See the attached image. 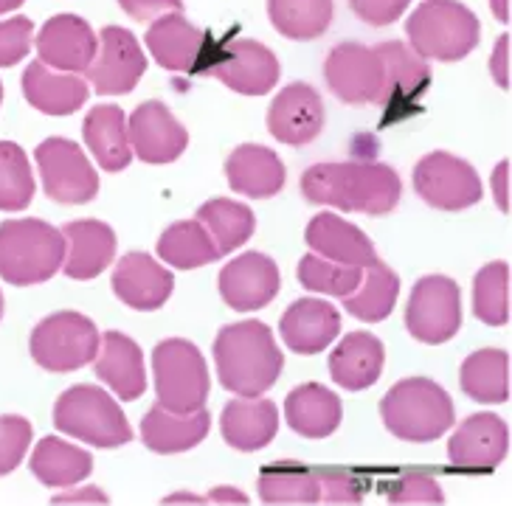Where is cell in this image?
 <instances>
[{"mask_svg":"<svg viewBox=\"0 0 512 506\" xmlns=\"http://www.w3.org/2000/svg\"><path fill=\"white\" fill-rule=\"evenodd\" d=\"M302 192L310 203L361 214H389L400 203L403 183L386 164H316L304 172Z\"/></svg>","mask_w":512,"mask_h":506,"instance_id":"obj_1","label":"cell"},{"mask_svg":"<svg viewBox=\"0 0 512 506\" xmlns=\"http://www.w3.org/2000/svg\"><path fill=\"white\" fill-rule=\"evenodd\" d=\"M214 363L223 388L240 397H262L276 386L285 369V355L262 321H240L220 329L214 341Z\"/></svg>","mask_w":512,"mask_h":506,"instance_id":"obj_2","label":"cell"},{"mask_svg":"<svg viewBox=\"0 0 512 506\" xmlns=\"http://www.w3.org/2000/svg\"><path fill=\"white\" fill-rule=\"evenodd\" d=\"M383 425L403 442L425 445L451 431L453 402L448 391L428 377H408L380 400Z\"/></svg>","mask_w":512,"mask_h":506,"instance_id":"obj_3","label":"cell"},{"mask_svg":"<svg viewBox=\"0 0 512 506\" xmlns=\"http://www.w3.org/2000/svg\"><path fill=\"white\" fill-rule=\"evenodd\" d=\"M65 259L60 228L43 220H6L0 223V279L15 287L48 282Z\"/></svg>","mask_w":512,"mask_h":506,"instance_id":"obj_4","label":"cell"},{"mask_svg":"<svg viewBox=\"0 0 512 506\" xmlns=\"http://www.w3.org/2000/svg\"><path fill=\"white\" fill-rule=\"evenodd\" d=\"M406 34L411 48L422 60L456 62L479 45V17L456 0H425L408 17Z\"/></svg>","mask_w":512,"mask_h":506,"instance_id":"obj_5","label":"cell"},{"mask_svg":"<svg viewBox=\"0 0 512 506\" xmlns=\"http://www.w3.org/2000/svg\"><path fill=\"white\" fill-rule=\"evenodd\" d=\"M54 425L93 447H121L133 439L119 402L96 386L68 388L54 405Z\"/></svg>","mask_w":512,"mask_h":506,"instance_id":"obj_6","label":"cell"},{"mask_svg":"<svg viewBox=\"0 0 512 506\" xmlns=\"http://www.w3.org/2000/svg\"><path fill=\"white\" fill-rule=\"evenodd\" d=\"M152 372L158 405L169 411H200L209 400V366L195 343L181 338L158 343L152 352Z\"/></svg>","mask_w":512,"mask_h":506,"instance_id":"obj_7","label":"cell"},{"mask_svg":"<svg viewBox=\"0 0 512 506\" xmlns=\"http://www.w3.org/2000/svg\"><path fill=\"white\" fill-rule=\"evenodd\" d=\"M99 329L79 313H54L31 332V358L46 372H74L99 355Z\"/></svg>","mask_w":512,"mask_h":506,"instance_id":"obj_8","label":"cell"},{"mask_svg":"<svg viewBox=\"0 0 512 506\" xmlns=\"http://www.w3.org/2000/svg\"><path fill=\"white\" fill-rule=\"evenodd\" d=\"M406 327L417 341L431 346L451 341L462 327L459 284L448 276H422L408 298Z\"/></svg>","mask_w":512,"mask_h":506,"instance_id":"obj_9","label":"cell"},{"mask_svg":"<svg viewBox=\"0 0 512 506\" xmlns=\"http://www.w3.org/2000/svg\"><path fill=\"white\" fill-rule=\"evenodd\" d=\"M414 189L428 206L442 211H462L482 200V180L476 169L453 158L451 152H431L414 169Z\"/></svg>","mask_w":512,"mask_h":506,"instance_id":"obj_10","label":"cell"},{"mask_svg":"<svg viewBox=\"0 0 512 506\" xmlns=\"http://www.w3.org/2000/svg\"><path fill=\"white\" fill-rule=\"evenodd\" d=\"M43 189L57 203H88L99 194V175L93 172L85 152L68 138H48L37 152Z\"/></svg>","mask_w":512,"mask_h":506,"instance_id":"obj_11","label":"cell"},{"mask_svg":"<svg viewBox=\"0 0 512 506\" xmlns=\"http://www.w3.org/2000/svg\"><path fill=\"white\" fill-rule=\"evenodd\" d=\"M324 76L332 93L347 105H383V62L375 48L341 43L330 51Z\"/></svg>","mask_w":512,"mask_h":506,"instance_id":"obj_12","label":"cell"},{"mask_svg":"<svg viewBox=\"0 0 512 506\" xmlns=\"http://www.w3.org/2000/svg\"><path fill=\"white\" fill-rule=\"evenodd\" d=\"M147 71V57L133 37V31L121 26H107L99 34L96 57L88 65V85L102 96H121L136 88L138 79Z\"/></svg>","mask_w":512,"mask_h":506,"instance_id":"obj_13","label":"cell"},{"mask_svg":"<svg viewBox=\"0 0 512 506\" xmlns=\"http://www.w3.org/2000/svg\"><path fill=\"white\" fill-rule=\"evenodd\" d=\"M203 74L220 79L226 88L245 96H265L276 88L282 68L271 48L256 40H234L203 68Z\"/></svg>","mask_w":512,"mask_h":506,"instance_id":"obj_14","label":"cell"},{"mask_svg":"<svg viewBox=\"0 0 512 506\" xmlns=\"http://www.w3.org/2000/svg\"><path fill=\"white\" fill-rule=\"evenodd\" d=\"M133 155L147 164H172L189 147V133L164 102H144L127 121Z\"/></svg>","mask_w":512,"mask_h":506,"instance_id":"obj_15","label":"cell"},{"mask_svg":"<svg viewBox=\"0 0 512 506\" xmlns=\"http://www.w3.org/2000/svg\"><path fill=\"white\" fill-rule=\"evenodd\" d=\"M279 268L265 253H242L220 273V296L231 310L251 313L268 307L279 293Z\"/></svg>","mask_w":512,"mask_h":506,"instance_id":"obj_16","label":"cell"},{"mask_svg":"<svg viewBox=\"0 0 512 506\" xmlns=\"http://www.w3.org/2000/svg\"><path fill=\"white\" fill-rule=\"evenodd\" d=\"M510 450L507 422L496 414H476L451 436L448 456L467 473H493Z\"/></svg>","mask_w":512,"mask_h":506,"instance_id":"obj_17","label":"cell"},{"mask_svg":"<svg viewBox=\"0 0 512 506\" xmlns=\"http://www.w3.org/2000/svg\"><path fill=\"white\" fill-rule=\"evenodd\" d=\"M99 40L93 29L76 15H57L37 34V54L54 71L85 74L96 57Z\"/></svg>","mask_w":512,"mask_h":506,"instance_id":"obj_18","label":"cell"},{"mask_svg":"<svg viewBox=\"0 0 512 506\" xmlns=\"http://www.w3.org/2000/svg\"><path fill=\"white\" fill-rule=\"evenodd\" d=\"M268 130L276 141L290 147H304L316 141L324 130V102L318 90L304 82L287 85L268 110Z\"/></svg>","mask_w":512,"mask_h":506,"instance_id":"obj_19","label":"cell"},{"mask_svg":"<svg viewBox=\"0 0 512 506\" xmlns=\"http://www.w3.org/2000/svg\"><path fill=\"white\" fill-rule=\"evenodd\" d=\"M65 237V259L62 270L68 279L88 282L105 273L116 256V234L107 223L99 220H74L62 228Z\"/></svg>","mask_w":512,"mask_h":506,"instance_id":"obj_20","label":"cell"},{"mask_svg":"<svg viewBox=\"0 0 512 506\" xmlns=\"http://www.w3.org/2000/svg\"><path fill=\"white\" fill-rule=\"evenodd\" d=\"M172 287H175L172 273L147 253H127L113 270V293L127 307L141 313L164 307L166 298L172 296Z\"/></svg>","mask_w":512,"mask_h":506,"instance_id":"obj_21","label":"cell"},{"mask_svg":"<svg viewBox=\"0 0 512 506\" xmlns=\"http://www.w3.org/2000/svg\"><path fill=\"white\" fill-rule=\"evenodd\" d=\"M279 332L299 355H318L341 332V313L321 298H299L282 315Z\"/></svg>","mask_w":512,"mask_h":506,"instance_id":"obj_22","label":"cell"},{"mask_svg":"<svg viewBox=\"0 0 512 506\" xmlns=\"http://www.w3.org/2000/svg\"><path fill=\"white\" fill-rule=\"evenodd\" d=\"M147 45H150L155 62L166 71L189 74L197 71V62L206 48V34L192 26L181 12H166L147 31Z\"/></svg>","mask_w":512,"mask_h":506,"instance_id":"obj_23","label":"cell"},{"mask_svg":"<svg viewBox=\"0 0 512 506\" xmlns=\"http://www.w3.org/2000/svg\"><path fill=\"white\" fill-rule=\"evenodd\" d=\"M307 245L313 253L341 262V265H355V268H369L377 262V251L372 239L363 234L358 225L347 223L335 214H318L307 225Z\"/></svg>","mask_w":512,"mask_h":506,"instance_id":"obj_24","label":"cell"},{"mask_svg":"<svg viewBox=\"0 0 512 506\" xmlns=\"http://www.w3.org/2000/svg\"><path fill=\"white\" fill-rule=\"evenodd\" d=\"M23 96L48 116H71L88 102V82L76 74L54 71L46 62H31L23 74Z\"/></svg>","mask_w":512,"mask_h":506,"instance_id":"obj_25","label":"cell"},{"mask_svg":"<svg viewBox=\"0 0 512 506\" xmlns=\"http://www.w3.org/2000/svg\"><path fill=\"white\" fill-rule=\"evenodd\" d=\"M383 62V107H408L428 90L431 74L420 54L403 43L375 45Z\"/></svg>","mask_w":512,"mask_h":506,"instance_id":"obj_26","label":"cell"},{"mask_svg":"<svg viewBox=\"0 0 512 506\" xmlns=\"http://www.w3.org/2000/svg\"><path fill=\"white\" fill-rule=\"evenodd\" d=\"M220 428H223V439L234 450L254 453L273 442L279 431V411L271 400H259V397L231 400L223 408Z\"/></svg>","mask_w":512,"mask_h":506,"instance_id":"obj_27","label":"cell"},{"mask_svg":"<svg viewBox=\"0 0 512 506\" xmlns=\"http://www.w3.org/2000/svg\"><path fill=\"white\" fill-rule=\"evenodd\" d=\"M209 428L211 417L206 408L178 414V411H169L164 405H155L141 422V439L152 453L169 456V453H183V450H192V447L200 445L209 436Z\"/></svg>","mask_w":512,"mask_h":506,"instance_id":"obj_28","label":"cell"},{"mask_svg":"<svg viewBox=\"0 0 512 506\" xmlns=\"http://www.w3.org/2000/svg\"><path fill=\"white\" fill-rule=\"evenodd\" d=\"M228 186L245 197H273L285 186V164L273 149L242 144L226 161Z\"/></svg>","mask_w":512,"mask_h":506,"instance_id":"obj_29","label":"cell"},{"mask_svg":"<svg viewBox=\"0 0 512 506\" xmlns=\"http://www.w3.org/2000/svg\"><path fill=\"white\" fill-rule=\"evenodd\" d=\"M96 377H102L119 394V400H138L147 388L141 346L124 332H105L99 343Z\"/></svg>","mask_w":512,"mask_h":506,"instance_id":"obj_30","label":"cell"},{"mask_svg":"<svg viewBox=\"0 0 512 506\" xmlns=\"http://www.w3.org/2000/svg\"><path fill=\"white\" fill-rule=\"evenodd\" d=\"M386 363V349L372 332H352L330 355L332 380L347 391L375 386Z\"/></svg>","mask_w":512,"mask_h":506,"instance_id":"obj_31","label":"cell"},{"mask_svg":"<svg viewBox=\"0 0 512 506\" xmlns=\"http://www.w3.org/2000/svg\"><path fill=\"white\" fill-rule=\"evenodd\" d=\"M285 417L299 436L324 439V436L338 431L344 408L330 388L318 386V383H304V386L293 388L287 394Z\"/></svg>","mask_w":512,"mask_h":506,"instance_id":"obj_32","label":"cell"},{"mask_svg":"<svg viewBox=\"0 0 512 506\" xmlns=\"http://www.w3.org/2000/svg\"><path fill=\"white\" fill-rule=\"evenodd\" d=\"M85 144L105 172H121L133 161V147L127 135V119L116 105H99L82 124Z\"/></svg>","mask_w":512,"mask_h":506,"instance_id":"obj_33","label":"cell"},{"mask_svg":"<svg viewBox=\"0 0 512 506\" xmlns=\"http://www.w3.org/2000/svg\"><path fill=\"white\" fill-rule=\"evenodd\" d=\"M29 467L37 481L60 490V487H74L82 478L91 476L93 459L91 453L82 447L68 445L57 436H46L40 445L34 447Z\"/></svg>","mask_w":512,"mask_h":506,"instance_id":"obj_34","label":"cell"},{"mask_svg":"<svg viewBox=\"0 0 512 506\" xmlns=\"http://www.w3.org/2000/svg\"><path fill=\"white\" fill-rule=\"evenodd\" d=\"M397 296H400V276L377 259L369 268H363V279L355 287V293L344 296V310L358 321L377 324L392 315Z\"/></svg>","mask_w":512,"mask_h":506,"instance_id":"obj_35","label":"cell"},{"mask_svg":"<svg viewBox=\"0 0 512 506\" xmlns=\"http://www.w3.org/2000/svg\"><path fill=\"white\" fill-rule=\"evenodd\" d=\"M459 383L470 400H510V355L504 349H479L462 363Z\"/></svg>","mask_w":512,"mask_h":506,"instance_id":"obj_36","label":"cell"},{"mask_svg":"<svg viewBox=\"0 0 512 506\" xmlns=\"http://www.w3.org/2000/svg\"><path fill=\"white\" fill-rule=\"evenodd\" d=\"M158 256L166 265H175L181 270H195L203 265L217 262L223 253L217 251L214 239L200 220H183L166 228L158 239Z\"/></svg>","mask_w":512,"mask_h":506,"instance_id":"obj_37","label":"cell"},{"mask_svg":"<svg viewBox=\"0 0 512 506\" xmlns=\"http://www.w3.org/2000/svg\"><path fill=\"white\" fill-rule=\"evenodd\" d=\"M197 220L206 225V231H209L217 251L223 253V256L245 245L256 231L254 211L248 209L245 203L223 200V197L209 200L206 206H200L197 209Z\"/></svg>","mask_w":512,"mask_h":506,"instance_id":"obj_38","label":"cell"},{"mask_svg":"<svg viewBox=\"0 0 512 506\" xmlns=\"http://www.w3.org/2000/svg\"><path fill=\"white\" fill-rule=\"evenodd\" d=\"M259 498L265 504H318L316 470L299 462L268 464L259 473Z\"/></svg>","mask_w":512,"mask_h":506,"instance_id":"obj_39","label":"cell"},{"mask_svg":"<svg viewBox=\"0 0 512 506\" xmlns=\"http://www.w3.org/2000/svg\"><path fill=\"white\" fill-rule=\"evenodd\" d=\"M268 15L287 40H316L330 29L332 0H268Z\"/></svg>","mask_w":512,"mask_h":506,"instance_id":"obj_40","label":"cell"},{"mask_svg":"<svg viewBox=\"0 0 512 506\" xmlns=\"http://www.w3.org/2000/svg\"><path fill=\"white\" fill-rule=\"evenodd\" d=\"M473 313L487 327H504L510 321V265L493 262L476 273Z\"/></svg>","mask_w":512,"mask_h":506,"instance_id":"obj_41","label":"cell"},{"mask_svg":"<svg viewBox=\"0 0 512 506\" xmlns=\"http://www.w3.org/2000/svg\"><path fill=\"white\" fill-rule=\"evenodd\" d=\"M29 155L15 141H0V211H23L34 200Z\"/></svg>","mask_w":512,"mask_h":506,"instance_id":"obj_42","label":"cell"},{"mask_svg":"<svg viewBox=\"0 0 512 506\" xmlns=\"http://www.w3.org/2000/svg\"><path fill=\"white\" fill-rule=\"evenodd\" d=\"M363 268L355 265H341V262H330L318 253H307L299 262V282L313 293H324V296L344 298L355 293V287L361 284Z\"/></svg>","mask_w":512,"mask_h":506,"instance_id":"obj_43","label":"cell"},{"mask_svg":"<svg viewBox=\"0 0 512 506\" xmlns=\"http://www.w3.org/2000/svg\"><path fill=\"white\" fill-rule=\"evenodd\" d=\"M31 422L20 414H3L0 417V476H9L20 467L26 450L31 445Z\"/></svg>","mask_w":512,"mask_h":506,"instance_id":"obj_44","label":"cell"},{"mask_svg":"<svg viewBox=\"0 0 512 506\" xmlns=\"http://www.w3.org/2000/svg\"><path fill=\"white\" fill-rule=\"evenodd\" d=\"M383 495L389 504H442L445 501L437 478L425 476V473L397 476L383 487Z\"/></svg>","mask_w":512,"mask_h":506,"instance_id":"obj_45","label":"cell"},{"mask_svg":"<svg viewBox=\"0 0 512 506\" xmlns=\"http://www.w3.org/2000/svg\"><path fill=\"white\" fill-rule=\"evenodd\" d=\"M318 501L327 504H358L366 495V481L352 470H316Z\"/></svg>","mask_w":512,"mask_h":506,"instance_id":"obj_46","label":"cell"},{"mask_svg":"<svg viewBox=\"0 0 512 506\" xmlns=\"http://www.w3.org/2000/svg\"><path fill=\"white\" fill-rule=\"evenodd\" d=\"M34 43V23L29 17H12L0 23V68H12L29 57Z\"/></svg>","mask_w":512,"mask_h":506,"instance_id":"obj_47","label":"cell"},{"mask_svg":"<svg viewBox=\"0 0 512 506\" xmlns=\"http://www.w3.org/2000/svg\"><path fill=\"white\" fill-rule=\"evenodd\" d=\"M411 0H349L352 12L369 26H389L397 17L406 15Z\"/></svg>","mask_w":512,"mask_h":506,"instance_id":"obj_48","label":"cell"},{"mask_svg":"<svg viewBox=\"0 0 512 506\" xmlns=\"http://www.w3.org/2000/svg\"><path fill=\"white\" fill-rule=\"evenodd\" d=\"M121 9L136 20H152L161 17L166 12H181V0H119Z\"/></svg>","mask_w":512,"mask_h":506,"instance_id":"obj_49","label":"cell"},{"mask_svg":"<svg viewBox=\"0 0 512 506\" xmlns=\"http://www.w3.org/2000/svg\"><path fill=\"white\" fill-rule=\"evenodd\" d=\"M490 71H493L496 85H501L504 90L510 88V34H504V37L496 43L493 62H490Z\"/></svg>","mask_w":512,"mask_h":506,"instance_id":"obj_50","label":"cell"},{"mask_svg":"<svg viewBox=\"0 0 512 506\" xmlns=\"http://www.w3.org/2000/svg\"><path fill=\"white\" fill-rule=\"evenodd\" d=\"M493 192H496L498 209L504 214H510V161H504L496 166V175H493Z\"/></svg>","mask_w":512,"mask_h":506,"instance_id":"obj_51","label":"cell"},{"mask_svg":"<svg viewBox=\"0 0 512 506\" xmlns=\"http://www.w3.org/2000/svg\"><path fill=\"white\" fill-rule=\"evenodd\" d=\"M71 501H99V504H107V495L96 490V487H88L85 492H71V495H57L54 498V504H71Z\"/></svg>","mask_w":512,"mask_h":506,"instance_id":"obj_52","label":"cell"},{"mask_svg":"<svg viewBox=\"0 0 512 506\" xmlns=\"http://www.w3.org/2000/svg\"><path fill=\"white\" fill-rule=\"evenodd\" d=\"M200 501H214V504H248V498L242 495V492L231 490V487H220V490H214L211 495H206V498H200Z\"/></svg>","mask_w":512,"mask_h":506,"instance_id":"obj_53","label":"cell"},{"mask_svg":"<svg viewBox=\"0 0 512 506\" xmlns=\"http://www.w3.org/2000/svg\"><path fill=\"white\" fill-rule=\"evenodd\" d=\"M493 12L501 23H510V0H493Z\"/></svg>","mask_w":512,"mask_h":506,"instance_id":"obj_54","label":"cell"},{"mask_svg":"<svg viewBox=\"0 0 512 506\" xmlns=\"http://www.w3.org/2000/svg\"><path fill=\"white\" fill-rule=\"evenodd\" d=\"M26 0H0V15H6V12H15V9H20Z\"/></svg>","mask_w":512,"mask_h":506,"instance_id":"obj_55","label":"cell"},{"mask_svg":"<svg viewBox=\"0 0 512 506\" xmlns=\"http://www.w3.org/2000/svg\"><path fill=\"white\" fill-rule=\"evenodd\" d=\"M0 318H3V293H0Z\"/></svg>","mask_w":512,"mask_h":506,"instance_id":"obj_56","label":"cell"},{"mask_svg":"<svg viewBox=\"0 0 512 506\" xmlns=\"http://www.w3.org/2000/svg\"><path fill=\"white\" fill-rule=\"evenodd\" d=\"M0 102H3V85H0Z\"/></svg>","mask_w":512,"mask_h":506,"instance_id":"obj_57","label":"cell"}]
</instances>
